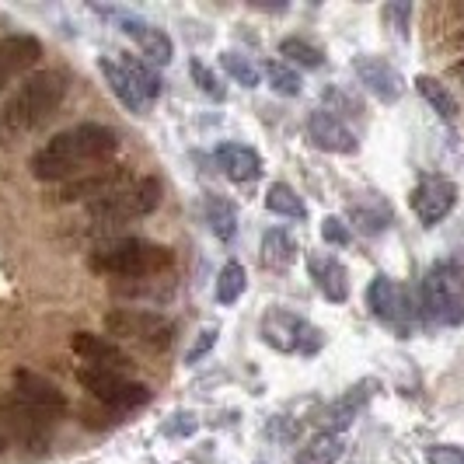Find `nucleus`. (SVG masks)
<instances>
[{
	"mask_svg": "<svg viewBox=\"0 0 464 464\" xmlns=\"http://www.w3.org/2000/svg\"><path fill=\"white\" fill-rule=\"evenodd\" d=\"M266 209L276 213V217H286V220H304L307 217V207L297 196V188H290L286 182H273L269 192H266Z\"/></svg>",
	"mask_w": 464,
	"mask_h": 464,
	"instance_id": "obj_30",
	"label": "nucleus"
},
{
	"mask_svg": "<svg viewBox=\"0 0 464 464\" xmlns=\"http://www.w3.org/2000/svg\"><path fill=\"white\" fill-rule=\"evenodd\" d=\"M161 203V182L158 179H137L133 186H126L122 192L102 199V203H92L88 207V224H92L94 234H109L126 227L130 220H140V217H150Z\"/></svg>",
	"mask_w": 464,
	"mask_h": 464,
	"instance_id": "obj_5",
	"label": "nucleus"
},
{
	"mask_svg": "<svg viewBox=\"0 0 464 464\" xmlns=\"http://www.w3.org/2000/svg\"><path fill=\"white\" fill-rule=\"evenodd\" d=\"M203 217H207L209 231L217 234L220 241H231L234 234H237V209L227 196H213L209 192L207 199H203Z\"/></svg>",
	"mask_w": 464,
	"mask_h": 464,
	"instance_id": "obj_24",
	"label": "nucleus"
},
{
	"mask_svg": "<svg viewBox=\"0 0 464 464\" xmlns=\"http://www.w3.org/2000/svg\"><path fill=\"white\" fill-rule=\"evenodd\" d=\"M39 60H43V43L35 35H4L0 39V92H7Z\"/></svg>",
	"mask_w": 464,
	"mask_h": 464,
	"instance_id": "obj_17",
	"label": "nucleus"
},
{
	"mask_svg": "<svg viewBox=\"0 0 464 464\" xmlns=\"http://www.w3.org/2000/svg\"><path fill=\"white\" fill-rule=\"evenodd\" d=\"M262 343L276 353H301V356H314L318 349L325 346V335L311 322H304L301 314L286 311V307H269L262 314V325H258Z\"/></svg>",
	"mask_w": 464,
	"mask_h": 464,
	"instance_id": "obj_6",
	"label": "nucleus"
},
{
	"mask_svg": "<svg viewBox=\"0 0 464 464\" xmlns=\"http://www.w3.org/2000/svg\"><path fill=\"white\" fill-rule=\"evenodd\" d=\"M171 262H175V252L168 245L147 241V237H116V241H105L88 258L92 273H98V276H119V279L158 276Z\"/></svg>",
	"mask_w": 464,
	"mask_h": 464,
	"instance_id": "obj_3",
	"label": "nucleus"
},
{
	"mask_svg": "<svg viewBox=\"0 0 464 464\" xmlns=\"http://www.w3.org/2000/svg\"><path fill=\"white\" fill-rule=\"evenodd\" d=\"M409 22H412V4H405V0L384 4V24L395 28L398 39H409Z\"/></svg>",
	"mask_w": 464,
	"mask_h": 464,
	"instance_id": "obj_35",
	"label": "nucleus"
},
{
	"mask_svg": "<svg viewBox=\"0 0 464 464\" xmlns=\"http://www.w3.org/2000/svg\"><path fill=\"white\" fill-rule=\"evenodd\" d=\"M116 150H119L116 130L98 126V122H81L73 130L56 133L43 150L32 154V175L39 182L63 186V182L77 179V175H88L94 168H105Z\"/></svg>",
	"mask_w": 464,
	"mask_h": 464,
	"instance_id": "obj_1",
	"label": "nucleus"
},
{
	"mask_svg": "<svg viewBox=\"0 0 464 464\" xmlns=\"http://www.w3.org/2000/svg\"><path fill=\"white\" fill-rule=\"evenodd\" d=\"M367 307L373 311L377 322L395 328L398 339H409L419 322V307L409 294V286H401L392 276H373V283L367 286Z\"/></svg>",
	"mask_w": 464,
	"mask_h": 464,
	"instance_id": "obj_8",
	"label": "nucleus"
},
{
	"mask_svg": "<svg viewBox=\"0 0 464 464\" xmlns=\"http://www.w3.org/2000/svg\"><path fill=\"white\" fill-rule=\"evenodd\" d=\"M196 426H199L196 416H188V412H175L171 422L164 426V433H168V437H192V433H196Z\"/></svg>",
	"mask_w": 464,
	"mask_h": 464,
	"instance_id": "obj_40",
	"label": "nucleus"
},
{
	"mask_svg": "<svg viewBox=\"0 0 464 464\" xmlns=\"http://www.w3.org/2000/svg\"><path fill=\"white\" fill-rule=\"evenodd\" d=\"M116 60H119V67L130 73V81L147 94V102H158V98H161V77H158V70L150 67V63H143L133 53H119Z\"/></svg>",
	"mask_w": 464,
	"mask_h": 464,
	"instance_id": "obj_28",
	"label": "nucleus"
},
{
	"mask_svg": "<svg viewBox=\"0 0 464 464\" xmlns=\"http://www.w3.org/2000/svg\"><path fill=\"white\" fill-rule=\"evenodd\" d=\"M377 388H381V384H377L373 377H367V381L346 388L335 401H328L325 409L318 412V419H314V422L322 426V433H339V437H343V430H349V426L360 419V412L367 409V401L373 398Z\"/></svg>",
	"mask_w": 464,
	"mask_h": 464,
	"instance_id": "obj_14",
	"label": "nucleus"
},
{
	"mask_svg": "<svg viewBox=\"0 0 464 464\" xmlns=\"http://www.w3.org/2000/svg\"><path fill=\"white\" fill-rule=\"evenodd\" d=\"M426 461L430 464H464V450L454 443H433L426 447Z\"/></svg>",
	"mask_w": 464,
	"mask_h": 464,
	"instance_id": "obj_38",
	"label": "nucleus"
},
{
	"mask_svg": "<svg viewBox=\"0 0 464 464\" xmlns=\"http://www.w3.org/2000/svg\"><path fill=\"white\" fill-rule=\"evenodd\" d=\"M213 158H217V164H220V171H224L231 182H237V186L258 182L262 171H266L262 154H258L256 147H248V143H220Z\"/></svg>",
	"mask_w": 464,
	"mask_h": 464,
	"instance_id": "obj_20",
	"label": "nucleus"
},
{
	"mask_svg": "<svg viewBox=\"0 0 464 464\" xmlns=\"http://www.w3.org/2000/svg\"><path fill=\"white\" fill-rule=\"evenodd\" d=\"M98 70H102V77H105L109 92L116 94L130 112H137V116H147V112H150V105H154V102H147V94L140 92L137 84L130 81V73L119 67L116 56H112V60H109V56H98Z\"/></svg>",
	"mask_w": 464,
	"mask_h": 464,
	"instance_id": "obj_22",
	"label": "nucleus"
},
{
	"mask_svg": "<svg viewBox=\"0 0 464 464\" xmlns=\"http://www.w3.org/2000/svg\"><path fill=\"white\" fill-rule=\"evenodd\" d=\"M412 213L419 217L422 227H437L440 220L450 217V209L458 207V186L443 175H422L409 196Z\"/></svg>",
	"mask_w": 464,
	"mask_h": 464,
	"instance_id": "obj_13",
	"label": "nucleus"
},
{
	"mask_svg": "<svg viewBox=\"0 0 464 464\" xmlns=\"http://www.w3.org/2000/svg\"><path fill=\"white\" fill-rule=\"evenodd\" d=\"M188 77H192V84H199V92L209 94L213 102H224V98H227V88L220 84V77H217L203 60H188Z\"/></svg>",
	"mask_w": 464,
	"mask_h": 464,
	"instance_id": "obj_34",
	"label": "nucleus"
},
{
	"mask_svg": "<svg viewBox=\"0 0 464 464\" xmlns=\"http://www.w3.org/2000/svg\"><path fill=\"white\" fill-rule=\"evenodd\" d=\"M322 237H325L328 245H335V248H346L349 241H353V234H349V227L339 217H325L322 220Z\"/></svg>",
	"mask_w": 464,
	"mask_h": 464,
	"instance_id": "obj_37",
	"label": "nucleus"
},
{
	"mask_svg": "<svg viewBox=\"0 0 464 464\" xmlns=\"http://www.w3.org/2000/svg\"><path fill=\"white\" fill-rule=\"evenodd\" d=\"M343 450H346V443L339 433H318L297 450L294 464H335L343 458Z\"/></svg>",
	"mask_w": 464,
	"mask_h": 464,
	"instance_id": "obj_26",
	"label": "nucleus"
},
{
	"mask_svg": "<svg viewBox=\"0 0 464 464\" xmlns=\"http://www.w3.org/2000/svg\"><path fill=\"white\" fill-rule=\"evenodd\" d=\"M353 73H356V81H360L377 102H384V105H392V102H398V98L405 94L401 73H398L388 60H381V56H371V53L356 56V60H353Z\"/></svg>",
	"mask_w": 464,
	"mask_h": 464,
	"instance_id": "obj_15",
	"label": "nucleus"
},
{
	"mask_svg": "<svg viewBox=\"0 0 464 464\" xmlns=\"http://www.w3.org/2000/svg\"><path fill=\"white\" fill-rule=\"evenodd\" d=\"M63 98H67V77L60 70H35L18 84V92L7 98L0 122L7 133H32L46 119L56 116Z\"/></svg>",
	"mask_w": 464,
	"mask_h": 464,
	"instance_id": "obj_2",
	"label": "nucleus"
},
{
	"mask_svg": "<svg viewBox=\"0 0 464 464\" xmlns=\"http://www.w3.org/2000/svg\"><path fill=\"white\" fill-rule=\"evenodd\" d=\"M279 56H283V63H294V67H304V70L325 67V53L314 46V43L301 39V35L283 39V43H279Z\"/></svg>",
	"mask_w": 464,
	"mask_h": 464,
	"instance_id": "obj_29",
	"label": "nucleus"
},
{
	"mask_svg": "<svg viewBox=\"0 0 464 464\" xmlns=\"http://www.w3.org/2000/svg\"><path fill=\"white\" fill-rule=\"evenodd\" d=\"M258 252H262V266L266 269H290L294 262H297V241L290 237V231H283V227H269V231L262 234V245H258Z\"/></svg>",
	"mask_w": 464,
	"mask_h": 464,
	"instance_id": "obj_23",
	"label": "nucleus"
},
{
	"mask_svg": "<svg viewBox=\"0 0 464 464\" xmlns=\"http://www.w3.org/2000/svg\"><path fill=\"white\" fill-rule=\"evenodd\" d=\"M98 14H105V18H112V22L130 35V39H137V46L143 49V56L150 60V63H158V67H168L171 60H175V43L164 35V28L158 24L143 22L140 14H130V11H119V7H94Z\"/></svg>",
	"mask_w": 464,
	"mask_h": 464,
	"instance_id": "obj_12",
	"label": "nucleus"
},
{
	"mask_svg": "<svg viewBox=\"0 0 464 464\" xmlns=\"http://www.w3.org/2000/svg\"><path fill=\"white\" fill-rule=\"evenodd\" d=\"M419 314L433 325L454 328L464 322V273L454 262H437L419 286Z\"/></svg>",
	"mask_w": 464,
	"mask_h": 464,
	"instance_id": "obj_4",
	"label": "nucleus"
},
{
	"mask_svg": "<svg viewBox=\"0 0 464 464\" xmlns=\"http://www.w3.org/2000/svg\"><path fill=\"white\" fill-rule=\"evenodd\" d=\"M416 92L430 102V109H433L443 122H454V119H458V112H461V109H458V98L447 92V84H440V81H437V77H430V73H419Z\"/></svg>",
	"mask_w": 464,
	"mask_h": 464,
	"instance_id": "obj_27",
	"label": "nucleus"
},
{
	"mask_svg": "<svg viewBox=\"0 0 464 464\" xmlns=\"http://www.w3.org/2000/svg\"><path fill=\"white\" fill-rule=\"evenodd\" d=\"M77 381L92 392L102 405L116 409V412H133V409H143L150 401V388L140 384V381H130L126 373H109V371H94V367H77Z\"/></svg>",
	"mask_w": 464,
	"mask_h": 464,
	"instance_id": "obj_10",
	"label": "nucleus"
},
{
	"mask_svg": "<svg viewBox=\"0 0 464 464\" xmlns=\"http://www.w3.org/2000/svg\"><path fill=\"white\" fill-rule=\"evenodd\" d=\"M349 220L360 227V234H381L392 227V207L384 199L371 196L367 203H353L349 207Z\"/></svg>",
	"mask_w": 464,
	"mask_h": 464,
	"instance_id": "obj_25",
	"label": "nucleus"
},
{
	"mask_svg": "<svg viewBox=\"0 0 464 464\" xmlns=\"http://www.w3.org/2000/svg\"><path fill=\"white\" fill-rule=\"evenodd\" d=\"M245 286H248V276H245V269L237 266V262H227L224 269H220V276H217V304H224V307H231V304L241 301V294H245Z\"/></svg>",
	"mask_w": 464,
	"mask_h": 464,
	"instance_id": "obj_32",
	"label": "nucleus"
},
{
	"mask_svg": "<svg viewBox=\"0 0 464 464\" xmlns=\"http://www.w3.org/2000/svg\"><path fill=\"white\" fill-rule=\"evenodd\" d=\"M0 450H4V440H0Z\"/></svg>",
	"mask_w": 464,
	"mask_h": 464,
	"instance_id": "obj_42",
	"label": "nucleus"
},
{
	"mask_svg": "<svg viewBox=\"0 0 464 464\" xmlns=\"http://www.w3.org/2000/svg\"><path fill=\"white\" fill-rule=\"evenodd\" d=\"M220 67H224V73L231 77L234 84H241V88H258L262 84V70L248 60V56H241V53H220Z\"/></svg>",
	"mask_w": 464,
	"mask_h": 464,
	"instance_id": "obj_33",
	"label": "nucleus"
},
{
	"mask_svg": "<svg viewBox=\"0 0 464 464\" xmlns=\"http://www.w3.org/2000/svg\"><path fill=\"white\" fill-rule=\"evenodd\" d=\"M70 349L84 360V367H94V371L126 373L133 367V360H130L112 339L94 335V332H73V335H70Z\"/></svg>",
	"mask_w": 464,
	"mask_h": 464,
	"instance_id": "obj_16",
	"label": "nucleus"
},
{
	"mask_svg": "<svg viewBox=\"0 0 464 464\" xmlns=\"http://www.w3.org/2000/svg\"><path fill=\"white\" fill-rule=\"evenodd\" d=\"M137 175L126 168V164H105V168H94L88 175H77L63 186H53V199L56 203H102L109 196L122 192L126 186H133Z\"/></svg>",
	"mask_w": 464,
	"mask_h": 464,
	"instance_id": "obj_9",
	"label": "nucleus"
},
{
	"mask_svg": "<svg viewBox=\"0 0 464 464\" xmlns=\"http://www.w3.org/2000/svg\"><path fill=\"white\" fill-rule=\"evenodd\" d=\"M307 137L318 150H328V154H356L360 150V140L349 130L343 119H335L325 109H314L307 116Z\"/></svg>",
	"mask_w": 464,
	"mask_h": 464,
	"instance_id": "obj_19",
	"label": "nucleus"
},
{
	"mask_svg": "<svg viewBox=\"0 0 464 464\" xmlns=\"http://www.w3.org/2000/svg\"><path fill=\"white\" fill-rule=\"evenodd\" d=\"M458 70H461V73H464V60H461V63H458Z\"/></svg>",
	"mask_w": 464,
	"mask_h": 464,
	"instance_id": "obj_41",
	"label": "nucleus"
},
{
	"mask_svg": "<svg viewBox=\"0 0 464 464\" xmlns=\"http://www.w3.org/2000/svg\"><path fill=\"white\" fill-rule=\"evenodd\" d=\"M262 73H266L269 88L276 94H286V98H297V94H301V88H304L301 73L290 67V63H283V60H266Z\"/></svg>",
	"mask_w": 464,
	"mask_h": 464,
	"instance_id": "obj_31",
	"label": "nucleus"
},
{
	"mask_svg": "<svg viewBox=\"0 0 464 464\" xmlns=\"http://www.w3.org/2000/svg\"><path fill=\"white\" fill-rule=\"evenodd\" d=\"M325 105H332V109H325V112H332L335 119L360 116V112H363V105H360L356 98H349L346 92H339V88H325Z\"/></svg>",
	"mask_w": 464,
	"mask_h": 464,
	"instance_id": "obj_36",
	"label": "nucleus"
},
{
	"mask_svg": "<svg viewBox=\"0 0 464 464\" xmlns=\"http://www.w3.org/2000/svg\"><path fill=\"white\" fill-rule=\"evenodd\" d=\"M105 332L112 339L140 343L147 349H168L175 343V322H168L158 311H143V307H116L105 314Z\"/></svg>",
	"mask_w": 464,
	"mask_h": 464,
	"instance_id": "obj_7",
	"label": "nucleus"
},
{
	"mask_svg": "<svg viewBox=\"0 0 464 464\" xmlns=\"http://www.w3.org/2000/svg\"><path fill=\"white\" fill-rule=\"evenodd\" d=\"M11 392L22 398V401H28L32 409H39V412L49 416V419H60L63 412H67V395H63L53 381H46L43 373L14 371V388H11Z\"/></svg>",
	"mask_w": 464,
	"mask_h": 464,
	"instance_id": "obj_18",
	"label": "nucleus"
},
{
	"mask_svg": "<svg viewBox=\"0 0 464 464\" xmlns=\"http://www.w3.org/2000/svg\"><path fill=\"white\" fill-rule=\"evenodd\" d=\"M217 335H220V332H217V328H203V332H199V339H196V346L188 349L186 363H199V360H203V356H207L209 349L217 346Z\"/></svg>",
	"mask_w": 464,
	"mask_h": 464,
	"instance_id": "obj_39",
	"label": "nucleus"
},
{
	"mask_svg": "<svg viewBox=\"0 0 464 464\" xmlns=\"http://www.w3.org/2000/svg\"><path fill=\"white\" fill-rule=\"evenodd\" d=\"M0 422L7 430V437L18 443V447H32V450H43L49 443V433H53V422L56 419L43 416L39 409H32L28 401L14 395L0 398Z\"/></svg>",
	"mask_w": 464,
	"mask_h": 464,
	"instance_id": "obj_11",
	"label": "nucleus"
},
{
	"mask_svg": "<svg viewBox=\"0 0 464 464\" xmlns=\"http://www.w3.org/2000/svg\"><path fill=\"white\" fill-rule=\"evenodd\" d=\"M307 273L314 279V286L322 290V297L332 304L349 301V269L335 256H307Z\"/></svg>",
	"mask_w": 464,
	"mask_h": 464,
	"instance_id": "obj_21",
	"label": "nucleus"
}]
</instances>
